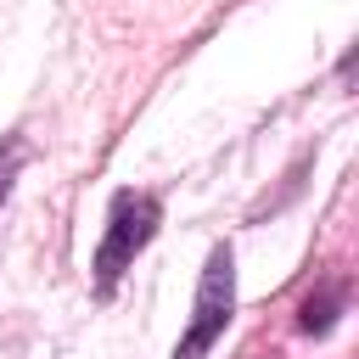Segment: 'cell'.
Returning <instances> with one entry per match:
<instances>
[{
    "mask_svg": "<svg viewBox=\"0 0 359 359\" xmlns=\"http://www.w3.org/2000/svg\"><path fill=\"white\" fill-rule=\"evenodd\" d=\"M157 224H163V202H157L151 191H118V196H112V208H107V230H101V247H95V264H90V269H95L90 292H95L101 303L118 292L123 269L151 247Z\"/></svg>",
    "mask_w": 359,
    "mask_h": 359,
    "instance_id": "obj_1",
    "label": "cell"
},
{
    "mask_svg": "<svg viewBox=\"0 0 359 359\" xmlns=\"http://www.w3.org/2000/svg\"><path fill=\"white\" fill-rule=\"evenodd\" d=\"M230 314H236V258H230V247L219 241V247L208 252V264H202L196 303H191V325H185V337L174 342V359H208V348L224 337Z\"/></svg>",
    "mask_w": 359,
    "mask_h": 359,
    "instance_id": "obj_2",
    "label": "cell"
},
{
    "mask_svg": "<svg viewBox=\"0 0 359 359\" xmlns=\"http://www.w3.org/2000/svg\"><path fill=\"white\" fill-rule=\"evenodd\" d=\"M348 309V280L342 275H331L320 292H309L303 297V309H297V331L303 337H325L331 325H337V314Z\"/></svg>",
    "mask_w": 359,
    "mask_h": 359,
    "instance_id": "obj_3",
    "label": "cell"
},
{
    "mask_svg": "<svg viewBox=\"0 0 359 359\" xmlns=\"http://www.w3.org/2000/svg\"><path fill=\"white\" fill-rule=\"evenodd\" d=\"M22 163H28V140H22V135H0V208H6V196H11L17 174H22Z\"/></svg>",
    "mask_w": 359,
    "mask_h": 359,
    "instance_id": "obj_4",
    "label": "cell"
}]
</instances>
